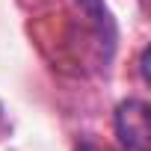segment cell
<instances>
[{
    "mask_svg": "<svg viewBox=\"0 0 151 151\" xmlns=\"http://www.w3.org/2000/svg\"><path fill=\"white\" fill-rule=\"evenodd\" d=\"M116 136L124 151H148L151 127H148V104L145 101H122L116 110Z\"/></svg>",
    "mask_w": 151,
    "mask_h": 151,
    "instance_id": "obj_1",
    "label": "cell"
},
{
    "mask_svg": "<svg viewBox=\"0 0 151 151\" xmlns=\"http://www.w3.org/2000/svg\"><path fill=\"white\" fill-rule=\"evenodd\" d=\"M80 151H92V145H83V148H80Z\"/></svg>",
    "mask_w": 151,
    "mask_h": 151,
    "instance_id": "obj_2",
    "label": "cell"
}]
</instances>
